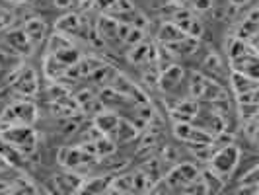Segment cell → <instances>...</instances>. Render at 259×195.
<instances>
[{"label":"cell","mask_w":259,"mask_h":195,"mask_svg":"<svg viewBox=\"0 0 259 195\" xmlns=\"http://www.w3.org/2000/svg\"><path fill=\"white\" fill-rule=\"evenodd\" d=\"M0 156L8 162L10 168H20V166H24L27 158V156H24L22 152H18L14 146H10L4 139H0Z\"/></svg>","instance_id":"d6986e66"},{"label":"cell","mask_w":259,"mask_h":195,"mask_svg":"<svg viewBox=\"0 0 259 195\" xmlns=\"http://www.w3.org/2000/svg\"><path fill=\"white\" fill-rule=\"evenodd\" d=\"M12 80L14 82L10 84L12 90L16 92L18 96H22V98H29V96H33V94L39 90L37 72H35L33 68H29V66H27V68L26 66L20 68Z\"/></svg>","instance_id":"52a82bcc"},{"label":"cell","mask_w":259,"mask_h":195,"mask_svg":"<svg viewBox=\"0 0 259 195\" xmlns=\"http://www.w3.org/2000/svg\"><path fill=\"white\" fill-rule=\"evenodd\" d=\"M10 195H37L35 187L26 180H20L10 187Z\"/></svg>","instance_id":"44dd1931"},{"label":"cell","mask_w":259,"mask_h":195,"mask_svg":"<svg viewBox=\"0 0 259 195\" xmlns=\"http://www.w3.org/2000/svg\"><path fill=\"white\" fill-rule=\"evenodd\" d=\"M12 22H14V14L10 10H6V8H0V31L12 26Z\"/></svg>","instance_id":"d4e9b609"},{"label":"cell","mask_w":259,"mask_h":195,"mask_svg":"<svg viewBox=\"0 0 259 195\" xmlns=\"http://www.w3.org/2000/svg\"><path fill=\"white\" fill-rule=\"evenodd\" d=\"M240 156H242L240 146H236V144H224L217 152H212V156L207 160L208 170L214 176H219V178H222L226 182V178H230L234 174V170L238 168Z\"/></svg>","instance_id":"7a4b0ae2"},{"label":"cell","mask_w":259,"mask_h":195,"mask_svg":"<svg viewBox=\"0 0 259 195\" xmlns=\"http://www.w3.org/2000/svg\"><path fill=\"white\" fill-rule=\"evenodd\" d=\"M257 174H259L257 166H253V168L249 170L247 174H244V178L240 180V187L249 189V191H255V189H257Z\"/></svg>","instance_id":"ffe728a7"},{"label":"cell","mask_w":259,"mask_h":195,"mask_svg":"<svg viewBox=\"0 0 259 195\" xmlns=\"http://www.w3.org/2000/svg\"><path fill=\"white\" fill-rule=\"evenodd\" d=\"M201 178V172L199 168L191 164V162H182V164H176L174 168L169 170L164 178V183L169 191H182L187 185L195 183Z\"/></svg>","instance_id":"5b68a950"},{"label":"cell","mask_w":259,"mask_h":195,"mask_svg":"<svg viewBox=\"0 0 259 195\" xmlns=\"http://www.w3.org/2000/svg\"><path fill=\"white\" fill-rule=\"evenodd\" d=\"M230 86L236 92V96L240 94H247V92H255L257 90V78L246 76L242 72H234L230 74Z\"/></svg>","instance_id":"ac0fdd59"},{"label":"cell","mask_w":259,"mask_h":195,"mask_svg":"<svg viewBox=\"0 0 259 195\" xmlns=\"http://www.w3.org/2000/svg\"><path fill=\"white\" fill-rule=\"evenodd\" d=\"M127 59H129L133 65H156L158 63V51L152 43H148L144 39L143 43L139 45H133L127 53Z\"/></svg>","instance_id":"30bf717a"},{"label":"cell","mask_w":259,"mask_h":195,"mask_svg":"<svg viewBox=\"0 0 259 195\" xmlns=\"http://www.w3.org/2000/svg\"><path fill=\"white\" fill-rule=\"evenodd\" d=\"M146 195H150V193H146ZM152 195H156V193H152Z\"/></svg>","instance_id":"f1b7e54d"},{"label":"cell","mask_w":259,"mask_h":195,"mask_svg":"<svg viewBox=\"0 0 259 195\" xmlns=\"http://www.w3.org/2000/svg\"><path fill=\"white\" fill-rule=\"evenodd\" d=\"M57 158H59V164L65 166L66 170L74 172L80 176L82 170H90L94 164H98V158L92 156L90 152H86L82 146H61L59 152H57Z\"/></svg>","instance_id":"277c9868"},{"label":"cell","mask_w":259,"mask_h":195,"mask_svg":"<svg viewBox=\"0 0 259 195\" xmlns=\"http://www.w3.org/2000/svg\"><path fill=\"white\" fill-rule=\"evenodd\" d=\"M55 27H57L59 33H63L66 37L76 35L78 31L82 29V16L78 12H68L63 18H59V22L55 24Z\"/></svg>","instance_id":"2e32d148"},{"label":"cell","mask_w":259,"mask_h":195,"mask_svg":"<svg viewBox=\"0 0 259 195\" xmlns=\"http://www.w3.org/2000/svg\"><path fill=\"white\" fill-rule=\"evenodd\" d=\"M10 2H14V4H31L33 0H10Z\"/></svg>","instance_id":"83f0119b"},{"label":"cell","mask_w":259,"mask_h":195,"mask_svg":"<svg viewBox=\"0 0 259 195\" xmlns=\"http://www.w3.org/2000/svg\"><path fill=\"white\" fill-rule=\"evenodd\" d=\"M113 4H115V0H92V6L96 10H100L102 14H109V10L113 8Z\"/></svg>","instance_id":"cb8c5ba5"},{"label":"cell","mask_w":259,"mask_h":195,"mask_svg":"<svg viewBox=\"0 0 259 195\" xmlns=\"http://www.w3.org/2000/svg\"><path fill=\"white\" fill-rule=\"evenodd\" d=\"M96 35L104 43H117L119 41V22L107 14H102L96 22Z\"/></svg>","instance_id":"7c38bea8"},{"label":"cell","mask_w":259,"mask_h":195,"mask_svg":"<svg viewBox=\"0 0 259 195\" xmlns=\"http://www.w3.org/2000/svg\"><path fill=\"white\" fill-rule=\"evenodd\" d=\"M22 31L26 33V37L33 43V45H37L41 43L43 39L47 37V24H45V20L43 18H29L26 24L22 26Z\"/></svg>","instance_id":"9a60e30c"},{"label":"cell","mask_w":259,"mask_h":195,"mask_svg":"<svg viewBox=\"0 0 259 195\" xmlns=\"http://www.w3.org/2000/svg\"><path fill=\"white\" fill-rule=\"evenodd\" d=\"M185 37H187V35H185L174 22L162 24V26H160V31H158V39H160V43H162L164 47L174 45V43H178V41H183Z\"/></svg>","instance_id":"e0dca14e"},{"label":"cell","mask_w":259,"mask_h":195,"mask_svg":"<svg viewBox=\"0 0 259 195\" xmlns=\"http://www.w3.org/2000/svg\"><path fill=\"white\" fill-rule=\"evenodd\" d=\"M82 183V178L70 172V174H59L49 182V191L53 195H74Z\"/></svg>","instance_id":"ba28073f"},{"label":"cell","mask_w":259,"mask_h":195,"mask_svg":"<svg viewBox=\"0 0 259 195\" xmlns=\"http://www.w3.org/2000/svg\"><path fill=\"white\" fill-rule=\"evenodd\" d=\"M171 22L180 27L187 37L199 39L201 33H203V24H201V20H199L193 12H189V10H180V12L174 16Z\"/></svg>","instance_id":"9c48e42d"},{"label":"cell","mask_w":259,"mask_h":195,"mask_svg":"<svg viewBox=\"0 0 259 195\" xmlns=\"http://www.w3.org/2000/svg\"><path fill=\"white\" fill-rule=\"evenodd\" d=\"M80 4H92V0H55V6L57 8H74V6H80Z\"/></svg>","instance_id":"603a6c76"},{"label":"cell","mask_w":259,"mask_h":195,"mask_svg":"<svg viewBox=\"0 0 259 195\" xmlns=\"http://www.w3.org/2000/svg\"><path fill=\"white\" fill-rule=\"evenodd\" d=\"M183 80V68L178 65H169L166 66L164 70H160L158 74V86L162 88L164 92H174Z\"/></svg>","instance_id":"5bb4252c"},{"label":"cell","mask_w":259,"mask_h":195,"mask_svg":"<svg viewBox=\"0 0 259 195\" xmlns=\"http://www.w3.org/2000/svg\"><path fill=\"white\" fill-rule=\"evenodd\" d=\"M230 2V6H234V8H240V6H246V4H249L251 0H228Z\"/></svg>","instance_id":"484cf974"},{"label":"cell","mask_w":259,"mask_h":195,"mask_svg":"<svg viewBox=\"0 0 259 195\" xmlns=\"http://www.w3.org/2000/svg\"><path fill=\"white\" fill-rule=\"evenodd\" d=\"M174 135L180 141L191 144V146H197V148H207V146H212V143H214L212 135H208L207 131L199 129L197 125L189 123V121H176Z\"/></svg>","instance_id":"8992f818"},{"label":"cell","mask_w":259,"mask_h":195,"mask_svg":"<svg viewBox=\"0 0 259 195\" xmlns=\"http://www.w3.org/2000/svg\"><path fill=\"white\" fill-rule=\"evenodd\" d=\"M0 139L14 146L24 156H31L39 146V135L31 125H10L0 127Z\"/></svg>","instance_id":"6da1fadb"},{"label":"cell","mask_w":259,"mask_h":195,"mask_svg":"<svg viewBox=\"0 0 259 195\" xmlns=\"http://www.w3.org/2000/svg\"><path fill=\"white\" fill-rule=\"evenodd\" d=\"M244 135L251 144L257 143V117H251V119L244 121Z\"/></svg>","instance_id":"7402d4cb"},{"label":"cell","mask_w":259,"mask_h":195,"mask_svg":"<svg viewBox=\"0 0 259 195\" xmlns=\"http://www.w3.org/2000/svg\"><path fill=\"white\" fill-rule=\"evenodd\" d=\"M2 41L8 45V53H14V55H29L31 49L35 47L29 39L26 37V33L22 31V27L20 29H10V31H6V35L2 37Z\"/></svg>","instance_id":"8fae6325"},{"label":"cell","mask_w":259,"mask_h":195,"mask_svg":"<svg viewBox=\"0 0 259 195\" xmlns=\"http://www.w3.org/2000/svg\"><path fill=\"white\" fill-rule=\"evenodd\" d=\"M37 121V107L29 100H16L12 104L4 105L0 117V127L10 125H33Z\"/></svg>","instance_id":"3957f363"},{"label":"cell","mask_w":259,"mask_h":195,"mask_svg":"<svg viewBox=\"0 0 259 195\" xmlns=\"http://www.w3.org/2000/svg\"><path fill=\"white\" fill-rule=\"evenodd\" d=\"M6 168H10V166H8V162H6V160L0 156V170H6Z\"/></svg>","instance_id":"4316f807"},{"label":"cell","mask_w":259,"mask_h":195,"mask_svg":"<svg viewBox=\"0 0 259 195\" xmlns=\"http://www.w3.org/2000/svg\"><path fill=\"white\" fill-rule=\"evenodd\" d=\"M113 176H92V178H82V183L74 195H104L107 187L111 185Z\"/></svg>","instance_id":"4fadbf2b"}]
</instances>
